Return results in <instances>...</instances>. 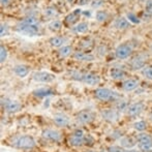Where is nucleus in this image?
Wrapping results in <instances>:
<instances>
[{
	"label": "nucleus",
	"mask_w": 152,
	"mask_h": 152,
	"mask_svg": "<svg viewBox=\"0 0 152 152\" xmlns=\"http://www.w3.org/2000/svg\"><path fill=\"white\" fill-rule=\"evenodd\" d=\"M16 31L19 34L24 36H36L40 32V24L39 21L33 17H29L23 20L16 26Z\"/></svg>",
	"instance_id": "f257e3e1"
},
{
	"label": "nucleus",
	"mask_w": 152,
	"mask_h": 152,
	"mask_svg": "<svg viewBox=\"0 0 152 152\" xmlns=\"http://www.w3.org/2000/svg\"><path fill=\"white\" fill-rule=\"evenodd\" d=\"M10 144L18 149H31L35 147L36 142L30 136H17L12 139Z\"/></svg>",
	"instance_id": "f03ea898"
},
{
	"label": "nucleus",
	"mask_w": 152,
	"mask_h": 152,
	"mask_svg": "<svg viewBox=\"0 0 152 152\" xmlns=\"http://www.w3.org/2000/svg\"><path fill=\"white\" fill-rule=\"evenodd\" d=\"M94 95L97 99L102 102H117L119 100L120 96L117 92L111 90L108 88H98L94 92Z\"/></svg>",
	"instance_id": "7ed1b4c3"
},
{
	"label": "nucleus",
	"mask_w": 152,
	"mask_h": 152,
	"mask_svg": "<svg viewBox=\"0 0 152 152\" xmlns=\"http://www.w3.org/2000/svg\"><path fill=\"white\" fill-rule=\"evenodd\" d=\"M85 137H86V134H85L84 130L81 128L76 129L68 139V143L74 147H80L82 145H85Z\"/></svg>",
	"instance_id": "20e7f679"
},
{
	"label": "nucleus",
	"mask_w": 152,
	"mask_h": 152,
	"mask_svg": "<svg viewBox=\"0 0 152 152\" xmlns=\"http://www.w3.org/2000/svg\"><path fill=\"white\" fill-rule=\"evenodd\" d=\"M1 106L4 108V110L7 113H17L22 109V104L17 100H12L8 98H2Z\"/></svg>",
	"instance_id": "39448f33"
},
{
	"label": "nucleus",
	"mask_w": 152,
	"mask_h": 152,
	"mask_svg": "<svg viewBox=\"0 0 152 152\" xmlns=\"http://www.w3.org/2000/svg\"><path fill=\"white\" fill-rule=\"evenodd\" d=\"M32 79L35 82L39 83H51L56 79L55 75L51 74L49 72H36L32 75Z\"/></svg>",
	"instance_id": "423d86ee"
},
{
	"label": "nucleus",
	"mask_w": 152,
	"mask_h": 152,
	"mask_svg": "<svg viewBox=\"0 0 152 152\" xmlns=\"http://www.w3.org/2000/svg\"><path fill=\"white\" fill-rule=\"evenodd\" d=\"M132 48L130 45L128 44H122L120 46H118L115 51V56L118 59H126L132 55Z\"/></svg>",
	"instance_id": "0eeeda50"
},
{
	"label": "nucleus",
	"mask_w": 152,
	"mask_h": 152,
	"mask_svg": "<svg viewBox=\"0 0 152 152\" xmlns=\"http://www.w3.org/2000/svg\"><path fill=\"white\" fill-rule=\"evenodd\" d=\"M102 117L104 120L110 122V123H114V122L118 121L120 114H119V111L117 110H112V109H106V110L102 111Z\"/></svg>",
	"instance_id": "6e6552de"
},
{
	"label": "nucleus",
	"mask_w": 152,
	"mask_h": 152,
	"mask_svg": "<svg viewBox=\"0 0 152 152\" xmlns=\"http://www.w3.org/2000/svg\"><path fill=\"white\" fill-rule=\"evenodd\" d=\"M42 137L45 140L51 141V142H60L61 141V134L58 130L55 129H45L42 132Z\"/></svg>",
	"instance_id": "1a4fd4ad"
},
{
	"label": "nucleus",
	"mask_w": 152,
	"mask_h": 152,
	"mask_svg": "<svg viewBox=\"0 0 152 152\" xmlns=\"http://www.w3.org/2000/svg\"><path fill=\"white\" fill-rule=\"evenodd\" d=\"M99 77L96 76L91 72H82V78H81V82L85 83V84L89 85V86H95V85L99 84Z\"/></svg>",
	"instance_id": "9d476101"
},
{
	"label": "nucleus",
	"mask_w": 152,
	"mask_h": 152,
	"mask_svg": "<svg viewBox=\"0 0 152 152\" xmlns=\"http://www.w3.org/2000/svg\"><path fill=\"white\" fill-rule=\"evenodd\" d=\"M82 12L83 10H81V8H76L75 10H72V12H70V14H68L67 16L65 17V19H64L65 24H67L68 26H72V25L76 24L79 21V19H80L81 15H82Z\"/></svg>",
	"instance_id": "9b49d317"
},
{
	"label": "nucleus",
	"mask_w": 152,
	"mask_h": 152,
	"mask_svg": "<svg viewBox=\"0 0 152 152\" xmlns=\"http://www.w3.org/2000/svg\"><path fill=\"white\" fill-rule=\"evenodd\" d=\"M77 120L82 124H88L94 120V115L90 111L83 110L81 112H79L78 116H77Z\"/></svg>",
	"instance_id": "f8f14e48"
},
{
	"label": "nucleus",
	"mask_w": 152,
	"mask_h": 152,
	"mask_svg": "<svg viewBox=\"0 0 152 152\" xmlns=\"http://www.w3.org/2000/svg\"><path fill=\"white\" fill-rule=\"evenodd\" d=\"M145 109V106L143 102H136V104H132L130 106L127 107L126 109V113L129 116H138L141 113L143 112V110Z\"/></svg>",
	"instance_id": "ddd939ff"
},
{
	"label": "nucleus",
	"mask_w": 152,
	"mask_h": 152,
	"mask_svg": "<svg viewBox=\"0 0 152 152\" xmlns=\"http://www.w3.org/2000/svg\"><path fill=\"white\" fill-rule=\"evenodd\" d=\"M53 121L57 126L60 127H65L69 124V119L66 115L62 114V113H57L53 116Z\"/></svg>",
	"instance_id": "4468645a"
},
{
	"label": "nucleus",
	"mask_w": 152,
	"mask_h": 152,
	"mask_svg": "<svg viewBox=\"0 0 152 152\" xmlns=\"http://www.w3.org/2000/svg\"><path fill=\"white\" fill-rule=\"evenodd\" d=\"M29 72V67L27 65H24V64H18L14 67V72L17 77L19 78H25V77L28 76Z\"/></svg>",
	"instance_id": "2eb2a0df"
},
{
	"label": "nucleus",
	"mask_w": 152,
	"mask_h": 152,
	"mask_svg": "<svg viewBox=\"0 0 152 152\" xmlns=\"http://www.w3.org/2000/svg\"><path fill=\"white\" fill-rule=\"evenodd\" d=\"M74 58L78 61H85V62H91L95 59V57L91 54H87L84 52H75L74 53Z\"/></svg>",
	"instance_id": "dca6fc26"
},
{
	"label": "nucleus",
	"mask_w": 152,
	"mask_h": 152,
	"mask_svg": "<svg viewBox=\"0 0 152 152\" xmlns=\"http://www.w3.org/2000/svg\"><path fill=\"white\" fill-rule=\"evenodd\" d=\"M139 87V81L134 80V79H128V80L124 81L122 84V88L125 91H134Z\"/></svg>",
	"instance_id": "f3484780"
},
{
	"label": "nucleus",
	"mask_w": 152,
	"mask_h": 152,
	"mask_svg": "<svg viewBox=\"0 0 152 152\" xmlns=\"http://www.w3.org/2000/svg\"><path fill=\"white\" fill-rule=\"evenodd\" d=\"M32 93H33V95L36 96V97H47V96L54 95L55 91L50 88H38V89L33 90Z\"/></svg>",
	"instance_id": "a211bd4d"
},
{
	"label": "nucleus",
	"mask_w": 152,
	"mask_h": 152,
	"mask_svg": "<svg viewBox=\"0 0 152 152\" xmlns=\"http://www.w3.org/2000/svg\"><path fill=\"white\" fill-rule=\"evenodd\" d=\"M129 26H130L129 21H128L127 19L123 18V17L117 18L116 20L114 21V27L116 29H120V30H123V29L129 28Z\"/></svg>",
	"instance_id": "6ab92c4d"
},
{
	"label": "nucleus",
	"mask_w": 152,
	"mask_h": 152,
	"mask_svg": "<svg viewBox=\"0 0 152 152\" xmlns=\"http://www.w3.org/2000/svg\"><path fill=\"white\" fill-rule=\"evenodd\" d=\"M110 76H111V78L114 79V80H121V79H123L124 77L126 76V74L121 68L113 67L110 69Z\"/></svg>",
	"instance_id": "aec40b11"
},
{
	"label": "nucleus",
	"mask_w": 152,
	"mask_h": 152,
	"mask_svg": "<svg viewBox=\"0 0 152 152\" xmlns=\"http://www.w3.org/2000/svg\"><path fill=\"white\" fill-rule=\"evenodd\" d=\"M66 42H67V39L63 36H54V37L50 38V45L55 48H61Z\"/></svg>",
	"instance_id": "412c9836"
},
{
	"label": "nucleus",
	"mask_w": 152,
	"mask_h": 152,
	"mask_svg": "<svg viewBox=\"0 0 152 152\" xmlns=\"http://www.w3.org/2000/svg\"><path fill=\"white\" fill-rule=\"evenodd\" d=\"M89 29V24L88 22H80L76 25L75 27H72V32L75 33H86Z\"/></svg>",
	"instance_id": "4be33fe9"
},
{
	"label": "nucleus",
	"mask_w": 152,
	"mask_h": 152,
	"mask_svg": "<svg viewBox=\"0 0 152 152\" xmlns=\"http://www.w3.org/2000/svg\"><path fill=\"white\" fill-rule=\"evenodd\" d=\"M145 66V58L143 56H138L132 60V69H141Z\"/></svg>",
	"instance_id": "5701e85b"
},
{
	"label": "nucleus",
	"mask_w": 152,
	"mask_h": 152,
	"mask_svg": "<svg viewBox=\"0 0 152 152\" xmlns=\"http://www.w3.org/2000/svg\"><path fill=\"white\" fill-rule=\"evenodd\" d=\"M44 14L48 18H56V17L59 16V12L54 6H48V7H46L44 10Z\"/></svg>",
	"instance_id": "b1692460"
},
{
	"label": "nucleus",
	"mask_w": 152,
	"mask_h": 152,
	"mask_svg": "<svg viewBox=\"0 0 152 152\" xmlns=\"http://www.w3.org/2000/svg\"><path fill=\"white\" fill-rule=\"evenodd\" d=\"M139 150L142 152H152V140L138 143Z\"/></svg>",
	"instance_id": "393cba45"
},
{
	"label": "nucleus",
	"mask_w": 152,
	"mask_h": 152,
	"mask_svg": "<svg viewBox=\"0 0 152 152\" xmlns=\"http://www.w3.org/2000/svg\"><path fill=\"white\" fill-rule=\"evenodd\" d=\"M120 143H121L122 147H125V148H127V149L132 148V147H134V145H136V141L132 138H127V137H126V138L121 139Z\"/></svg>",
	"instance_id": "a878e982"
},
{
	"label": "nucleus",
	"mask_w": 152,
	"mask_h": 152,
	"mask_svg": "<svg viewBox=\"0 0 152 152\" xmlns=\"http://www.w3.org/2000/svg\"><path fill=\"white\" fill-rule=\"evenodd\" d=\"M48 27L51 31L56 32V31H59L62 28V23L59 20H54V21H52V22L49 23Z\"/></svg>",
	"instance_id": "bb28decb"
},
{
	"label": "nucleus",
	"mask_w": 152,
	"mask_h": 152,
	"mask_svg": "<svg viewBox=\"0 0 152 152\" xmlns=\"http://www.w3.org/2000/svg\"><path fill=\"white\" fill-rule=\"evenodd\" d=\"M72 48L70 46H63V47H61L60 49H59V51H58V54L60 55V57H67V56H69L70 54H72Z\"/></svg>",
	"instance_id": "cd10ccee"
},
{
	"label": "nucleus",
	"mask_w": 152,
	"mask_h": 152,
	"mask_svg": "<svg viewBox=\"0 0 152 152\" xmlns=\"http://www.w3.org/2000/svg\"><path fill=\"white\" fill-rule=\"evenodd\" d=\"M109 18V15L104 10H97L95 14V19L97 22H104Z\"/></svg>",
	"instance_id": "c85d7f7f"
},
{
	"label": "nucleus",
	"mask_w": 152,
	"mask_h": 152,
	"mask_svg": "<svg viewBox=\"0 0 152 152\" xmlns=\"http://www.w3.org/2000/svg\"><path fill=\"white\" fill-rule=\"evenodd\" d=\"M142 74L147 80L152 81V65H145L142 68Z\"/></svg>",
	"instance_id": "c756f323"
},
{
	"label": "nucleus",
	"mask_w": 152,
	"mask_h": 152,
	"mask_svg": "<svg viewBox=\"0 0 152 152\" xmlns=\"http://www.w3.org/2000/svg\"><path fill=\"white\" fill-rule=\"evenodd\" d=\"M151 140H152V138H151L150 134H145V132H141V134H139L136 138V141H138V143L146 142V141H151Z\"/></svg>",
	"instance_id": "7c9ffc66"
},
{
	"label": "nucleus",
	"mask_w": 152,
	"mask_h": 152,
	"mask_svg": "<svg viewBox=\"0 0 152 152\" xmlns=\"http://www.w3.org/2000/svg\"><path fill=\"white\" fill-rule=\"evenodd\" d=\"M6 58H7V50L3 45H1L0 46V62L1 63L5 62Z\"/></svg>",
	"instance_id": "2f4dec72"
},
{
	"label": "nucleus",
	"mask_w": 152,
	"mask_h": 152,
	"mask_svg": "<svg viewBox=\"0 0 152 152\" xmlns=\"http://www.w3.org/2000/svg\"><path fill=\"white\" fill-rule=\"evenodd\" d=\"M145 15L152 18V0H147L145 4Z\"/></svg>",
	"instance_id": "473e14b6"
},
{
	"label": "nucleus",
	"mask_w": 152,
	"mask_h": 152,
	"mask_svg": "<svg viewBox=\"0 0 152 152\" xmlns=\"http://www.w3.org/2000/svg\"><path fill=\"white\" fill-rule=\"evenodd\" d=\"M134 128L138 132H144L146 129V122L145 121H138L134 123Z\"/></svg>",
	"instance_id": "72a5a7b5"
},
{
	"label": "nucleus",
	"mask_w": 152,
	"mask_h": 152,
	"mask_svg": "<svg viewBox=\"0 0 152 152\" xmlns=\"http://www.w3.org/2000/svg\"><path fill=\"white\" fill-rule=\"evenodd\" d=\"M116 109H117V111L126 110V109H127V104H126V102H124V100H117Z\"/></svg>",
	"instance_id": "f704fd0d"
},
{
	"label": "nucleus",
	"mask_w": 152,
	"mask_h": 152,
	"mask_svg": "<svg viewBox=\"0 0 152 152\" xmlns=\"http://www.w3.org/2000/svg\"><path fill=\"white\" fill-rule=\"evenodd\" d=\"M127 19H128V21H130V22L134 23V24H139V23H140V20L138 19V17L134 14H132V12L127 14Z\"/></svg>",
	"instance_id": "c9c22d12"
},
{
	"label": "nucleus",
	"mask_w": 152,
	"mask_h": 152,
	"mask_svg": "<svg viewBox=\"0 0 152 152\" xmlns=\"http://www.w3.org/2000/svg\"><path fill=\"white\" fill-rule=\"evenodd\" d=\"M8 27L6 24H1V27H0V34H1V37H4V36L8 35Z\"/></svg>",
	"instance_id": "e433bc0d"
},
{
	"label": "nucleus",
	"mask_w": 152,
	"mask_h": 152,
	"mask_svg": "<svg viewBox=\"0 0 152 152\" xmlns=\"http://www.w3.org/2000/svg\"><path fill=\"white\" fill-rule=\"evenodd\" d=\"M104 3V0H93L91 2V6L93 8H98Z\"/></svg>",
	"instance_id": "4c0bfd02"
},
{
	"label": "nucleus",
	"mask_w": 152,
	"mask_h": 152,
	"mask_svg": "<svg viewBox=\"0 0 152 152\" xmlns=\"http://www.w3.org/2000/svg\"><path fill=\"white\" fill-rule=\"evenodd\" d=\"M124 149H122L119 146H110L108 148V152H123Z\"/></svg>",
	"instance_id": "58836bf2"
},
{
	"label": "nucleus",
	"mask_w": 152,
	"mask_h": 152,
	"mask_svg": "<svg viewBox=\"0 0 152 152\" xmlns=\"http://www.w3.org/2000/svg\"><path fill=\"white\" fill-rule=\"evenodd\" d=\"M92 144H93V139H92V137L89 136V134H86V137H85V145L91 146Z\"/></svg>",
	"instance_id": "ea45409f"
},
{
	"label": "nucleus",
	"mask_w": 152,
	"mask_h": 152,
	"mask_svg": "<svg viewBox=\"0 0 152 152\" xmlns=\"http://www.w3.org/2000/svg\"><path fill=\"white\" fill-rule=\"evenodd\" d=\"M91 0H79V5H86V4L90 3Z\"/></svg>",
	"instance_id": "a19ab883"
},
{
	"label": "nucleus",
	"mask_w": 152,
	"mask_h": 152,
	"mask_svg": "<svg viewBox=\"0 0 152 152\" xmlns=\"http://www.w3.org/2000/svg\"><path fill=\"white\" fill-rule=\"evenodd\" d=\"M0 2H1V5L2 6H7V5H10V0H0Z\"/></svg>",
	"instance_id": "79ce46f5"
},
{
	"label": "nucleus",
	"mask_w": 152,
	"mask_h": 152,
	"mask_svg": "<svg viewBox=\"0 0 152 152\" xmlns=\"http://www.w3.org/2000/svg\"><path fill=\"white\" fill-rule=\"evenodd\" d=\"M123 152H141L140 150H137V149H125Z\"/></svg>",
	"instance_id": "37998d69"
},
{
	"label": "nucleus",
	"mask_w": 152,
	"mask_h": 152,
	"mask_svg": "<svg viewBox=\"0 0 152 152\" xmlns=\"http://www.w3.org/2000/svg\"><path fill=\"white\" fill-rule=\"evenodd\" d=\"M83 15H85V16H88L90 17L91 16V10H88V12H82Z\"/></svg>",
	"instance_id": "c03bdc74"
},
{
	"label": "nucleus",
	"mask_w": 152,
	"mask_h": 152,
	"mask_svg": "<svg viewBox=\"0 0 152 152\" xmlns=\"http://www.w3.org/2000/svg\"><path fill=\"white\" fill-rule=\"evenodd\" d=\"M88 152H97V151H94V150H89Z\"/></svg>",
	"instance_id": "a18cd8bd"
},
{
	"label": "nucleus",
	"mask_w": 152,
	"mask_h": 152,
	"mask_svg": "<svg viewBox=\"0 0 152 152\" xmlns=\"http://www.w3.org/2000/svg\"><path fill=\"white\" fill-rule=\"evenodd\" d=\"M151 49H152V47H151Z\"/></svg>",
	"instance_id": "49530a36"
}]
</instances>
